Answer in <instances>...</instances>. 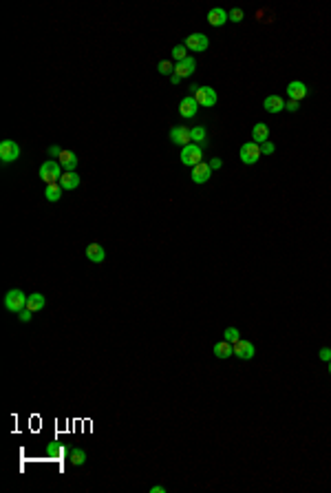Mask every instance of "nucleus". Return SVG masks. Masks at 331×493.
Returning <instances> with one entry per match:
<instances>
[{
  "label": "nucleus",
  "instance_id": "34",
  "mask_svg": "<svg viewBox=\"0 0 331 493\" xmlns=\"http://www.w3.org/2000/svg\"><path fill=\"white\" fill-rule=\"evenodd\" d=\"M221 166H223V162H221V159H218V157L210 159V168H212V170H218V168H221Z\"/></svg>",
  "mask_w": 331,
  "mask_h": 493
},
{
  "label": "nucleus",
  "instance_id": "25",
  "mask_svg": "<svg viewBox=\"0 0 331 493\" xmlns=\"http://www.w3.org/2000/svg\"><path fill=\"white\" fill-rule=\"evenodd\" d=\"M190 137H192V142H206L208 133L204 126H194V128H190Z\"/></svg>",
  "mask_w": 331,
  "mask_h": 493
},
{
  "label": "nucleus",
  "instance_id": "22",
  "mask_svg": "<svg viewBox=\"0 0 331 493\" xmlns=\"http://www.w3.org/2000/svg\"><path fill=\"white\" fill-rule=\"evenodd\" d=\"M44 305H46V299L42 297L40 292L31 294V297L26 299V310H31V312H40V310H44Z\"/></svg>",
  "mask_w": 331,
  "mask_h": 493
},
{
  "label": "nucleus",
  "instance_id": "29",
  "mask_svg": "<svg viewBox=\"0 0 331 493\" xmlns=\"http://www.w3.org/2000/svg\"><path fill=\"white\" fill-rule=\"evenodd\" d=\"M274 151H276V146L272 142H263V144H260V153H263V155H274Z\"/></svg>",
  "mask_w": 331,
  "mask_h": 493
},
{
  "label": "nucleus",
  "instance_id": "30",
  "mask_svg": "<svg viewBox=\"0 0 331 493\" xmlns=\"http://www.w3.org/2000/svg\"><path fill=\"white\" fill-rule=\"evenodd\" d=\"M298 104H300V102H296V100H287V102H285V109H287V111H292V113H296V111L300 109V106H298Z\"/></svg>",
  "mask_w": 331,
  "mask_h": 493
},
{
  "label": "nucleus",
  "instance_id": "4",
  "mask_svg": "<svg viewBox=\"0 0 331 493\" xmlns=\"http://www.w3.org/2000/svg\"><path fill=\"white\" fill-rule=\"evenodd\" d=\"M204 162V151H201V144H188V146L181 148V164L184 166H192Z\"/></svg>",
  "mask_w": 331,
  "mask_h": 493
},
{
  "label": "nucleus",
  "instance_id": "17",
  "mask_svg": "<svg viewBox=\"0 0 331 493\" xmlns=\"http://www.w3.org/2000/svg\"><path fill=\"white\" fill-rule=\"evenodd\" d=\"M86 259L93 261V264H102L106 259V253L102 248V243H88L86 245Z\"/></svg>",
  "mask_w": 331,
  "mask_h": 493
},
{
  "label": "nucleus",
  "instance_id": "24",
  "mask_svg": "<svg viewBox=\"0 0 331 493\" xmlns=\"http://www.w3.org/2000/svg\"><path fill=\"white\" fill-rule=\"evenodd\" d=\"M186 58H188V47H186V45H177V47H174V49H172V60H174V64L181 62V60H186Z\"/></svg>",
  "mask_w": 331,
  "mask_h": 493
},
{
  "label": "nucleus",
  "instance_id": "16",
  "mask_svg": "<svg viewBox=\"0 0 331 493\" xmlns=\"http://www.w3.org/2000/svg\"><path fill=\"white\" fill-rule=\"evenodd\" d=\"M287 95H290V100H296V102H300L302 98L307 95V87H305V82H290L287 84Z\"/></svg>",
  "mask_w": 331,
  "mask_h": 493
},
{
  "label": "nucleus",
  "instance_id": "8",
  "mask_svg": "<svg viewBox=\"0 0 331 493\" xmlns=\"http://www.w3.org/2000/svg\"><path fill=\"white\" fill-rule=\"evenodd\" d=\"M234 356H238L241 361H250V358H254V354H256V347H254V343H250V341H243V339H238L236 343H234Z\"/></svg>",
  "mask_w": 331,
  "mask_h": 493
},
{
  "label": "nucleus",
  "instance_id": "9",
  "mask_svg": "<svg viewBox=\"0 0 331 493\" xmlns=\"http://www.w3.org/2000/svg\"><path fill=\"white\" fill-rule=\"evenodd\" d=\"M196 111H199V104H196V100L192 98V95H186V98L179 102V115L184 117V120H190V117H194V115H196Z\"/></svg>",
  "mask_w": 331,
  "mask_h": 493
},
{
  "label": "nucleus",
  "instance_id": "2",
  "mask_svg": "<svg viewBox=\"0 0 331 493\" xmlns=\"http://www.w3.org/2000/svg\"><path fill=\"white\" fill-rule=\"evenodd\" d=\"M26 299L29 297H26L22 290H18V288H16V290H9L4 294V308L14 314H20L26 308Z\"/></svg>",
  "mask_w": 331,
  "mask_h": 493
},
{
  "label": "nucleus",
  "instance_id": "7",
  "mask_svg": "<svg viewBox=\"0 0 331 493\" xmlns=\"http://www.w3.org/2000/svg\"><path fill=\"white\" fill-rule=\"evenodd\" d=\"M184 45L188 47V51L201 53V51H208V47H210V38H208L206 34H192V36L186 38Z\"/></svg>",
  "mask_w": 331,
  "mask_h": 493
},
{
  "label": "nucleus",
  "instance_id": "10",
  "mask_svg": "<svg viewBox=\"0 0 331 493\" xmlns=\"http://www.w3.org/2000/svg\"><path fill=\"white\" fill-rule=\"evenodd\" d=\"M192 181L194 184H206L208 179L212 177V168H210V162H201V164H196L194 168H192Z\"/></svg>",
  "mask_w": 331,
  "mask_h": 493
},
{
  "label": "nucleus",
  "instance_id": "19",
  "mask_svg": "<svg viewBox=\"0 0 331 493\" xmlns=\"http://www.w3.org/2000/svg\"><path fill=\"white\" fill-rule=\"evenodd\" d=\"M58 162L62 164L64 170H76L78 168V155L73 151H62V155L58 157Z\"/></svg>",
  "mask_w": 331,
  "mask_h": 493
},
{
  "label": "nucleus",
  "instance_id": "13",
  "mask_svg": "<svg viewBox=\"0 0 331 493\" xmlns=\"http://www.w3.org/2000/svg\"><path fill=\"white\" fill-rule=\"evenodd\" d=\"M265 111L268 113H280V111H285V100L280 98V95H268L263 102Z\"/></svg>",
  "mask_w": 331,
  "mask_h": 493
},
{
  "label": "nucleus",
  "instance_id": "31",
  "mask_svg": "<svg viewBox=\"0 0 331 493\" xmlns=\"http://www.w3.org/2000/svg\"><path fill=\"white\" fill-rule=\"evenodd\" d=\"M318 356H320V361H327V363H329V361H331V347H322Z\"/></svg>",
  "mask_w": 331,
  "mask_h": 493
},
{
  "label": "nucleus",
  "instance_id": "26",
  "mask_svg": "<svg viewBox=\"0 0 331 493\" xmlns=\"http://www.w3.org/2000/svg\"><path fill=\"white\" fill-rule=\"evenodd\" d=\"M157 69H159V73H162V76H172V73H174V64H172V60H162Z\"/></svg>",
  "mask_w": 331,
  "mask_h": 493
},
{
  "label": "nucleus",
  "instance_id": "32",
  "mask_svg": "<svg viewBox=\"0 0 331 493\" xmlns=\"http://www.w3.org/2000/svg\"><path fill=\"white\" fill-rule=\"evenodd\" d=\"M31 316H34V312H31V310H22V312H20V321H22V323H29V321H31Z\"/></svg>",
  "mask_w": 331,
  "mask_h": 493
},
{
  "label": "nucleus",
  "instance_id": "12",
  "mask_svg": "<svg viewBox=\"0 0 331 493\" xmlns=\"http://www.w3.org/2000/svg\"><path fill=\"white\" fill-rule=\"evenodd\" d=\"M194 69H196V62H194V58H186V60H181V62H177L174 64V73L184 80V78H190L192 73H194Z\"/></svg>",
  "mask_w": 331,
  "mask_h": 493
},
{
  "label": "nucleus",
  "instance_id": "14",
  "mask_svg": "<svg viewBox=\"0 0 331 493\" xmlns=\"http://www.w3.org/2000/svg\"><path fill=\"white\" fill-rule=\"evenodd\" d=\"M60 186L64 190H73L80 186V175L76 173V170H64L62 177H60Z\"/></svg>",
  "mask_w": 331,
  "mask_h": 493
},
{
  "label": "nucleus",
  "instance_id": "11",
  "mask_svg": "<svg viewBox=\"0 0 331 493\" xmlns=\"http://www.w3.org/2000/svg\"><path fill=\"white\" fill-rule=\"evenodd\" d=\"M170 142L179 144V146H188V144H192L190 128L188 126H174L172 131H170Z\"/></svg>",
  "mask_w": 331,
  "mask_h": 493
},
{
  "label": "nucleus",
  "instance_id": "28",
  "mask_svg": "<svg viewBox=\"0 0 331 493\" xmlns=\"http://www.w3.org/2000/svg\"><path fill=\"white\" fill-rule=\"evenodd\" d=\"M228 18L232 20V23H241V20L245 18V14H243V9H238V7H234L232 12H228Z\"/></svg>",
  "mask_w": 331,
  "mask_h": 493
},
{
  "label": "nucleus",
  "instance_id": "1",
  "mask_svg": "<svg viewBox=\"0 0 331 493\" xmlns=\"http://www.w3.org/2000/svg\"><path fill=\"white\" fill-rule=\"evenodd\" d=\"M62 173H64V168L58 159H46V162L40 166L38 177L44 181V184H56V181H60Z\"/></svg>",
  "mask_w": 331,
  "mask_h": 493
},
{
  "label": "nucleus",
  "instance_id": "21",
  "mask_svg": "<svg viewBox=\"0 0 331 493\" xmlns=\"http://www.w3.org/2000/svg\"><path fill=\"white\" fill-rule=\"evenodd\" d=\"M268 137H270V128H268V124H254V128H252V139L256 144H263V142H268Z\"/></svg>",
  "mask_w": 331,
  "mask_h": 493
},
{
  "label": "nucleus",
  "instance_id": "20",
  "mask_svg": "<svg viewBox=\"0 0 331 493\" xmlns=\"http://www.w3.org/2000/svg\"><path fill=\"white\" fill-rule=\"evenodd\" d=\"M62 192H64V188L60 186V181H56V184H46V188H44V197H46V201L56 203V201H60Z\"/></svg>",
  "mask_w": 331,
  "mask_h": 493
},
{
  "label": "nucleus",
  "instance_id": "37",
  "mask_svg": "<svg viewBox=\"0 0 331 493\" xmlns=\"http://www.w3.org/2000/svg\"><path fill=\"white\" fill-rule=\"evenodd\" d=\"M329 374H331V361H329Z\"/></svg>",
  "mask_w": 331,
  "mask_h": 493
},
{
  "label": "nucleus",
  "instance_id": "33",
  "mask_svg": "<svg viewBox=\"0 0 331 493\" xmlns=\"http://www.w3.org/2000/svg\"><path fill=\"white\" fill-rule=\"evenodd\" d=\"M49 155H51V157H60V155H62V148H60V146H49Z\"/></svg>",
  "mask_w": 331,
  "mask_h": 493
},
{
  "label": "nucleus",
  "instance_id": "18",
  "mask_svg": "<svg viewBox=\"0 0 331 493\" xmlns=\"http://www.w3.org/2000/svg\"><path fill=\"white\" fill-rule=\"evenodd\" d=\"M212 352H214V356H216V358H221V361H223V358H230V356L234 354V347H232V343H230V341L223 339V341L214 343Z\"/></svg>",
  "mask_w": 331,
  "mask_h": 493
},
{
  "label": "nucleus",
  "instance_id": "6",
  "mask_svg": "<svg viewBox=\"0 0 331 493\" xmlns=\"http://www.w3.org/2000/svg\"><path fill=\"white\" fill-rule=\"evenodd\" d=\"M260 146L256 142H248V144H243L241 146V151H238V157H241V162L243 164H248V166H252V164H256L260 159Z\"/></svg>",
  "mask_w": 331,
  "mask_h": 493
},
{
  "label": "nucleus",
  "instance_id": "3",
  "mask_svg": "<svg viewBox=\"0 0 331 493\" xmlns=\"http://www.w3.org/2000/svg\"><path fill=\"white\" fill-rule=\"evenodd\" d=\"M190 89H192V98L196 100L199 106H208V109H210V106L216 104L218 98H216V91L212 87H196V84H192Z\"/></svg>",
  "mask_w": 331,
  "mask_h": 493
},
{
  "label": "nucleus",
  "instance_id": "36",
  "mask_svg": "<svg viewBox=\"0 0 331 493\" xmlns=\"http://www.w3.org/2000/svg\"><path fill=\"white\" fill-rule=\"evenodd\" d=\"M170 82H172V84H179V82H181V78L177 76V73H172V76H170Z\"/></svg>",
  "mask_w": 331,
  "mask_h": 493
},
{
  "label": "nucleus",
  "instance_id": "5",
  "mask_svg": "<svg viewBox=\"0 0 331 493\" xmlns=\"http://www.w3.org/2000/svg\"><path fill=\"white\" fill-rule=\"evenodd\" d=\"M20 157V146L14 139H2L0 142V162L2 164H12Z\"/></svg>",
  "mask_w": 331,
  "mask_h": 493
},
{
  "label": "nucleus",
  "instance_id": "35",
  "mask_svg": "<svg viewBox=\"0 0 331 493\" xmlns=\"http://www.w3.org/2000/svg\"><path fill=\"white\" fill-rule=\"evenodd\" d=\"M150 493H166V486H150Z\"/></svg>",
  "mask_w": 331,
  "mask_h": 493
},
{
  "label": "nucleus",
  "instance_id": "15",
  "mask_svg": "<svg viewBox=\"0 0 331 493\" xmlns=\"http://www.w3.org/2000/svg\"><path fill=\"white\" fill-rule=\"evenodd\" d=\"M226 20H230V18H228V14H226V9L214 7V9H210V12H208V25H212V27H223V25H226Z\"/></svg>",
  "mask_w": 331,
  "mask_h": 493
},
{
  "label": "nucleus",
  "instance_id": "27",
  "mask_svg": "<svg viewBox=\"0 0 331 493\" xmlns=\"http://www.w3.org/2000/svg\"><path fill=\"white\" fill-rule=\"evenodd\" d=\"M223 336H226V341H230L234 345V343L241 339V332H238L236 328H226V334H223Z\"/></svg>",
  "mask_w": 331,
  "mask_h": 493
},
{
  "label": "nucleus",
  "instance_id": "23",
  "mask_svg": "<svg viewBox=\"0 0 331 493\" xmlns=\"http://www.w3.org/2000/svg\"><path fill=\"white\" fill-rule=\"evenodd\" d=\"M86 462V453H84V449H71V464H76V467H82V464Z\"/></svg>",
  "mask_w": 331,
  "mask_h": 493
}]
</instances>
